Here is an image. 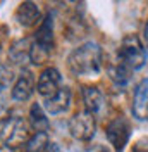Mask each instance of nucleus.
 <instances>
[{
  "instance_id": "7",
  "label": "nucleus",
  "mask_w": 148,
  "mask_h": 152,
  "mask_svg": "<svg viewBox=\"0 0 148 152\" xmlns=\"http://www.w3.org/2000/svg\"><path fill=\"white\" fill-rule=\"evenodd\" d=\"M60 88H62V75H60V71L54 66L45 67L38 76L36 92L46 100V99L54 97Z\"/></svg>"
},
{
  "instance_id": "9",
  "label": "nucleus",
  "mask_w": 148,
  "mask_h": 152,
  "mask_svg": "<svg viewBox=\"0 0 148 152\" xmlns=\"http://www.w3.org/2000/svg\"><path fill=\"white\" fill-rule=\"evenodd\" d=\"M14 18L22 28H31V26H40V23L43 21V14H41V7L36 2H21L17 9L14 12Z\"/></svg>"
},
{
  "instance_id": "17",
  "label": "nucleus",
  "mask_w": 148,
  "mask_h": 152,
  "mask_svg": "<svg viewBox=\"0 0 148 152\" xmlns=\"http://www.w3.org/2000/svg\"><path fill=\"white\" fill-rule=\"evenodd\" d=\"M131 152H148V137H143V138L136 140Z\"/></svg>"
},
{
  "instance_id": "13",
  "label": "nucleus",
  "mask_w": 148,
  "mask_h": 152,
  "mask_svg": "<svg viewBox=\"0 0 148 152\" xmlns=\"http://www.w3.org/2000/svg\"><path fill=\"white\" fill-rule=\"evenodd\" d=\"M83 104L88 113H98L103 105V94L98 86H83Z\"/></svg>"
},
{
  "instance_id": "16",
  "label": "nucleus",
  "mask_w": 148,
  "mask_h": 152,
  "mask_svg": "<svg viewBox=\"0 0 148 152\" xmlns=\"http://www.w3.org/2000/svg\"><path fill=\"white\" fill-rule=\"evenodd\" d=\"M12 81V71L7 66H0V92L5 90Z\"/></svg>"
},
{
  "instance_id": "20",
  "label": "nucleus",
  "mask_w": 148,
  "mask_h": 152,
  "mask_svg": "<svg viewBox=\"0 0 148 152\" xmlns=\"http://www.w3.org/2000/svg\"><path fill=\"white\" fill-rule=\"evenodd\" d=\"M0 152H17L16 149H10L7 145H0Z\"/></svg>"
},
{
  "instance_id": "14",
  "label": "nucleus",
  "mask_w": 148,
  "mask_h": 152,
  "mask_svg": "<svg viewBox=\"0 0 148 152\" xmlns=\"http://www.w3.org/2000/svg\"><path fill=\"white\" fill-rule=\"evenodd\" d=\"M29 52H31V42L28 38H21L10 45L9 59L14 64H24L29 61Z\"/></svg>"
},
{
  "instance_id": "15",
  "label": "nucleus",
  "mask_w": 148,
  "mask_h": 152,
  "mask_svg": "<svg viewBox=\"0 0 148 152\" xmlns=\"http://www.w3.org/2000/svg\"><path fill=\"white\" fill-rule=\"evenodd\" d=\"M50 147V138L46 132H35L29 140L26 142V145L22 147L24 152H46Z\"/></svg>"
},
{
  "instance_id": "6",
  "label": "nucleus",
  "mask_w": 148,
  "mask_h": 152,
  "mask_svg": "<svg viewBox=\"0 0 148 152\" xmlns=\"http://www.w3.org/2000/svg\"><path fill=\"white\" fill-rule=\"evenodd\" d=\"M105 137L107 140L114 147L115 152H124V147L129 143L131 138V123L128 118H115L105 128Z\"/></svg>"
},
{
  "instance_id": "19",
  "label": "nucleus",
  "mask_w": 148,
  "mask_h": 152,
  "mask_svg": "<svg viewBox=\"0 0 148 152\" xmlns=\"http://www.w3.org/2000/svg\"><path fill=\"white\" fill-rule=\"evenodd\" d=\"M143 38H145V43H147V47H148V19H147V23H145V28H143Z\"/></svg>"
},
{
  "instance_id": "8",
  "label": "nucleus",
  "mask_w": 148,
  "mask_h": 152,
  "mask_svg": "<svg viewBox=\"0 0 148 152\" xmlns=\"http://www.w3.org/2000/svg\"><path fill=\"white\" fill-rule=\"evenodd\" d=\"M35 90H36L35 75L29 69H22L17 75L12 88H10V97L16 102H26V100L31 99V95L35 94Z\"/></svg>"
},
{
  "instance_id": "3",
  "label": "nucleus",
  "mask_w": 148,
  "mask_h": 152,
  "mask_svg": "<svg viewBox=\"0 0 148 152\" xmlns=\"http://www.w3.org/2000/svg\"><path fill=\"white\" fill-rule=\"evenodd\" d=\"M147 59V47L138 35H126L122 38L119 48H117V57H115V61L120 66H124L133 73V71H138L145 66Z\"/></svg>"
},
{
  "instance_id": "4",
  "label": "nucleus",
  "mask_w": 148,
  "mask_h": 152,
  "mask_svg": "<svg viewBox=\"0 0 148 152\" xmlns=\"http://www.w3.org/2000/svg\"><path fill=\"white\" fill-rule=\"evenodd\" d=\"M29 137H31V133H29L28 123L19 116L7 118L4 126H2V132H0V138H2L4 145H7L10 149H16V151L19 147L26 145Z\"/></svg>"
},
{
  "instance_id": "12",
  "label": "nucleus",
  "mask_w": 148,
  "mask_h": 152,
  "mask_svg": "<svg viewBox=\"0 0 148 152\" xmlns=\"http://www.w3.org/2000/svg\"><path fill=\"white\" fill-rule=\"evenodd\" d=\"M29 126L35 132H48V128H50V121H48L45 107L38 102L31 104V107H29Z\"/></svg>"
},
{
  "instance_id": "10",
  "label": "nucleus",
  "mask_w": 148,
  "mask_h": 152,
  "mask_svg": "<svg viewBox=\"0 0 148 152\" xmlns=\"http://www.w3.org/2000/svg\"><path fill=\"white\" fill-rule=\"evenodd\" d=\"M131 113L138 121H147L148 119V78H143L134 88Z\"/></svg>"
},
{
  "instance_id": "5",
  "label": "nucleus",
  "mask_w": 148,
  "mask_h": 152,
  "mask_svg": "<svg viewBox=\"0 0 148 152\" xmlns=\"http://www.w3.org/2000/svg\"><path fill=\"white\" fill-rule=\"evenodd\" d=\"M67 130L71 133L74 140H79V142H90L95 132H96V121H95V116L88 111H81V113H76L69 119L67 123Z\"/></svg>"
},
{
  "instance_id": "1",
  "label": "nucleus",
  "mask_w": 148,
  "mask_h": 152,
  "mask_svg": "<svg viewBox=\"0 0 148 152\" xmlns=\"http://www.w3.org/2000/svg\"><path fill=\"white\" fill-rule=\"evenodd\" d=\"M103 66V52L96 42H86L67 56V67L73 76H98Z\"/></svg>"
},
{
  "instance_id": "18",
  "label": "nucleus",
  "mask_w": 148,
  "mask_h": 152,
  "mask_svg": "<svg viewBox=\"0 0 148 152\" xmlns=\"http://www.w3.org/2000/svg\"><path fill=\"white\" fill-rule=\"evenodd\" d=\"M84 152H109V149L103 147V145H100V143H95V145H90Z\"/></svg>"
},
{
  "instance_id": "21",
  "label": "nucleus",
  "mask_w": 148,
  "mask_h": 152,
  "mask_svg": "<svg viewBox=\"0 0 148 152\" xmlns=\"http://www.w3.org/2000/svg\"><path fill=\"white\" fill-rule=\"evenodd\" d=\"M46 152H60V149L57 147L55 143H50V147H48V151Z\"/></svg>"
},
{
  "instance_id": "11",
  "label": "nucleus",
  "mask_w": 148,
  "mask_h": 152,
  "mask_svg": "<svg viewBox=\"0 0 148 152\" xmlns=\"http://www.w3.org/2000/svg\"><path fill=\"white\" fill-rule=\"evenodd\" d=\"M71 95H73L71 94V88H69V86H62L54 97L46 99L45 102H43L45 111L48 114H52V116L64 114L65 111L69 109V105H71Z\"/></svg>"
},
{
  "instance_id": "2",
  "label": "nucleus",
  "mask_w": 148,
  "mask_h": 152,
  "mask_svg": "<svg viewBox=\"0 0 148 152\" xmlns=\"http://www.w3.org/2000/svg\"><path fill=\"white\" fill-rule=\"evenodd\" d=\"M52 50H54V16L46 14L40 23L35 38L31 42L29 62L35 66H41L43 62L48 61Z\"/></svg>"
}]
</instances>
